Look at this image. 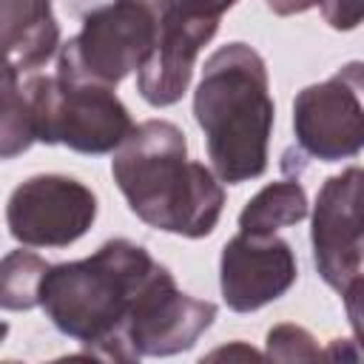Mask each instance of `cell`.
<instances>
[{
    "label": "cell",
    "instance_id": "obj_5",
    "mask_svg": "<svg viewBox=\"0 0 364 364\" xmlns=\"http://www.w3.org/2000/svg\"><path fill=\"white\" fill-rule=\"evenodd\" d=\"M23 94L31 108L37 142L100 156L117 151L134 131L128 108L108 85L31 74L23 80Z\"/></svg>",
    "mask_w": 364,
    "mask_h": 364
},
{
    "label": "cell",
    "instance_id": "obj_10",
    "mask_svg": "<svg viewBox=\"0 0 364 364\" xmlns=\"http://www.w3.org/2000/svg\"><path fill=\"white\" fill-rule=\"evenodd\" d=\"M299 276L290 242L276 233L239 230L225 242L219 259V290L230 310L253 313L282 299Z\"/></svg>",
    "mask_w": 364,
    "mask_h": 364
},
{
    "label": "cell",
    "instance_id": "obj_8",
    "mask_svg": "<svg viewBox=\"0 0 364 364\" xmlns=\"http://www.w3.org/2000/svg\"><path fill=\"white\" fill-rule=\"evenodd\" d=\"M313 264L327 287L364 279V168L350 165L324 179L313 205Z\"/></svg>",
    "mask_w": 364,
    "mask_h": 364
},
{
    "label": "cell",
    "instance_id": "obj_3",
    "mask_svg": "<svg viewBox=\"0 0 364 364\" xmlns=\"http://www.w3.org/2000/svg\"><path fill=\"white\" fill-rule=\"evenodd\" d=\"M159 267L142 245L111 239L85 259L51 264L40 287V307L63 336L102 358Z\"/></svg>",
    "mask_w": 364,
    "mask_h": 364
},
{
    "label": "cell",
    "instance_id": "obj_18",
    "mask_svg": "<svg viewBox=\"0 0 364 364\" xmlns=\"http://www.w3.org/2000/svg\"><path fill=\"white\" fill-rule=\"evenodd\" d=\"M341 299H344V313H347V321L353 327L355 344L364 350V279L350 282L341 290Z\"/></svg>",
    "mask_w": 364,
    "mask_h": 364
},
{
    "label": "cell",
    "instance_id": "obj_21",
    "mask_svg": "<svg viewBox=\"0 0 364 364\" xmlns=\"http://www.w3.org/2000/svg\"><path fill=\"white\" fill-rule=\"evenodd\" d=\"M182 3H188V6H196V9H202V11H210V14H216V17H222L228 9H233L239 0H182Z\"/></svg>",
    "mask_w": 364,
    "mask_h": 364
},
{
    "label": "cell",
    "instance_id": "obj_4",
    "mask_svg": "<svg viewBox=\"0 0 364 364\" xmlns=\"http://www.w3.org/2000/svg\"><path fill=\"white\" fill-rule=\"evenodd\" d=\"M176 0H111L91 9L74 37L60 46L57 77L119 85L151 57Z\"/></svg>",
    "mask_w": 364,
    "mask_h": 364
},
{
    "label": "cell",
    "instance_id": "obj_17",
    "mask_svg": "<svg viewBox=\"0 0 364 364\" xmlns=\"http://www.w3.org/2000/svg\"><path fill=\"white\" fill-rule=\"evenodd\" d=\"M321 17L336 31H353L364 23V0H318Z\"/></svg>",
    "mask_w": 364,
    "mask_h": 364
},
{
    "label": "cell",
    "instance_id": "obj_14",
    "mask_svg": "<svg viewBox=\"0 0 364 364\" xmlns=\"http://www.w3.org/2000/svg\"><path fill=\"white\" fill-rule=\"evenodd\" d=\"M48 262L28 250H11L0 267V304L3 310L40 307V287L48 273Z\"/></svg>",
    "mask_w": 364,
    "mask_h": 364
},
{
    "label": "cell",
    "instance_id": "obj_16",
    "mask_svg": "<svg viewBox=\"0 0 364 364\" xmlns=\"http://www.w3.org/2000/svg\"><path fill=\"white\" fill-rule=\"evenodd\" d=\"M264 355L273 358V361H316L324 353L318 350V344H316L310 330L284 321V324H276V327L267 330Z\"/></svg>",
    "mask_w": 364,
    "mask_h": 364
},
{
    "label": "cell",
    "instance_id": "obj_6",
    "mask_svg": "<svg viewBox=\"0 0 364 364\" xmlns=\"http://www.w3.org/2000/svg\"><path fill=\"white\" fill-rule=\"evenodd\" d=\"M216 304L176 287L173 273L162 264L159 273L134 301L122 330L108 344L102 361H139L142 355H176L191 350L213 324Z\"/></svg>",
    "mask_w": 364,
    "mask_h": 364
},
{
    "label": "cell",
    "instance_id": "obj_1",
    "mask_svg": "<svg viewBox=\"0 0 364 364\" xmlns=\"http://www.w3.org/2000/svg\"><path fill=\"white\" fill-rule=\"evenodd\" d=\"M111 176L131 213L148 228L202 239L219 225L222 179L205 162L188 159V139L168 119L134 125L111 159Z\"/></svg>",
    "mask_w": 364,
    "mask_h": 364
},
{
    "label": "cell",
    "instance_id": "obj_12",
    "mask_svg": "<svg viewBox=\"0 0 364 364\" xmlns=\"http://www.w3.org/2000/svg\"><path fill=\"white\" fill-rule=\"evenodd\" d=\"M3 48L20 74L43 68L60 51V26L51 0H3Z\"/></svg>",
    "mask_w": 364,
    "mask_h": 364
},
{
    "label": "cell",
    "instance_id": "obj_11",
    "mask_svg": "<svg viewBox=\"0 0 364 364\" xmlns=\"http://www.w3.org/2000/svg\"><path fill=\"white\" fill-rule=\"evenodd\" d=\"M219 20L222 17L210 11L176 0L151 57L136 71V91L148 105L168 108L182 100L191 85L196 57L219 31Z\"/></svg>",
    "mask_w": 364,
    "mask_h": 364
},
{
    "label": "cell",
    "instance_id": "obj_7",
    "mask_svg": "<svg viewBox=\"0 0 364 364\" xmlns=\"http://www.w3.org/2000/svg\"><path fill=\"white\" fill-rule=\"evenodd\" d=\"M293 134L299 151L318 162H341L364 151V60L344 63L324 82L296 94Z\"/></svg>",
    "mask_w": 364,
    "mask_h": 364
},
{
    "label": "cell",
    "instance_id": "obj_2",
    "mask_svg": "<svg viewBox=\"0 0 364 364\" xmlns=\"http://www.w3.org/2000/svg\"><path fill=\"white\" fill-rule=\"evenodd\" d=\"M193 119L205 134L208 159L228 185L267 171V145L276 119L270 77L262 54L247 43L216 48L193 91Z\"/></svg>",
    "mask_w": 364,
    "mask_h": 364
},
{
    "label": "cell",
    "instance_id": "obj_20",
    "mask_svg": "<svg viewBox=\"0 0 364 364\" xmlns=\"http://www.w3.org/2000/svg\"><path fill=\"white\" fill-rule=\"evenodd\" d=\"M236 355H242V358H262L253 347H245L242 341H236L233 347H222V350H213L208 358H236Z\"/></svg>",
    "mask_w": 364,
    "mask_h": 364
},
{
    "label": "cell",
    "instance_id": "obj_9",
    "mask_svg": "<svg viewBox=\"0 0 364 364\" xmlns=\"http://www.w3.org/2000/svg\"><path fill=\"white\" fill-rule=\"evenodd\" d=\"M97 219V196L88 185L63 173H37L20 182L6 205L11 239L26 247H68Z\"/></svg>",
    "mask_w": 364,
    "mask_h": 364
},
{
    "label": "cell",
    "instance_id": "obj_15",
    "mask_svg": "<svg viewBox=\"0 0 364 364\" xmlns=\"http://www.w3.org/2000/svg\"><path fill=\"white\" fill-rule=\"evenodd\" d=\"M31 108L23 94V74L6 63L3 68V114H0V156L14 159L34 145Z\"/></svg>",
    "mask_w": 364,
    "mask_h": 364
},
{
    "label": "cell",
    "instance_id": "obj_13",
    "mask_svg": "<svg viewBox=\"0 0 364 364\" xmlns=\"http://www.w3.org/2000/svg\"><path fill=\"white\" fill-rule=\"evenodd\" d=\"M307 193L299 179H282L264 185L247 199L239 213V230L245 233H276L279 228L296 225L307 216Z\"/></svg>",
    "mask_w": 364,
    "mask_h": 364
},
{
    "label": "cell",
    "instance_id": "obj_19",
    "mask_svg": "<svg viewBox=\"0 0 364 364\" xmlns=\"http://www.w3.org/2000/svg\"><path fill=\"white\" fill-rule=\"evenodd\" d=\"M267 9L279 17H290V14H301L313 6H318V0H264Z\"/></svg>",
    "mask_w": 364,
    "mask_h": 364
}]
</instances>
